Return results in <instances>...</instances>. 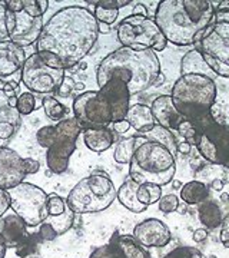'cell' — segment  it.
<instances>
[{"label": "cell", "mask_w": 229, "mask_h": 258, "mask_svg": "<svg viewBox=\"0 0 229 258\" xmlns=\"http://www.w3.org/2000/svg\"><path fill=\"white\" fill-rule=\"evenodd\" d=\"M209 197L208 186L201 181H191L188 184L182 185L181 188V198L188 205H196L206 201Z\"/></svg>", "instance_id": "obj_26"}, {"label": "cell", "mask_w": 229, "mask_h": 258, "mask_svg": "<svg viewBox=\"0 0 229 258\" xmlns=\"http://www.w3.org/2000/svg\"><path fill=\"white\" fill-rule=\"evenodd\" d=\"M132 235L140 245L149 248H164L172 241L171 230L165 222L158 218H147L139 222L133 228Z\"/></svg>", "instance_id": "obj_17"}, {"label": "cell", "mask_w": 229, "mask_h": 258, "mask_svg": "<svg viewBox=\"0 0 229 258\" xmlns=\"http://www.w3.org/2000/svg\"><path fill=\"white\" fill-rule=\"evenodd\" d=\"M95 18L101 23H106V25H113L118 19L119 12L116 9H109V8H102V6H96L95 8Z\"/></svg>", "instance_id": "obj_37"}, {"label": "cell", "mask_w": 229, "mask_h": 258, "mask_svg": "<svg viewBox=\"0 0 229 258\" xmlns=\"http://www.w3.org/2000/svg\"><path fill=\"white\" fill-rule=\"evenodd\" d=\"M73 113L82 131L108 128V125L113 122L109 102L99 91H88L78 95L73 101Z\"/></svg>", "instance_id": "obj_11"}, {"label": "cell", "mask_w": 229, "mask_h": 258, "mask_svg": "<svg viewBox=\"0 0 229 258\" xmlns=\"http://www.w3.org/2000/svg\"><path fill=\"white\" fill-rule=\"evenodd\" d=\"M164 258H203V255L199 249L193 247H178L166 254Z\"/></svg>", "instance_id": "obj_40"}, {"label": "cell", "mask_w": 229, "mask_h": 258, "mask_svg": "<svg viewBox=\"0 0 229 258\" xmlns=\"http://www.w3.org/2000/svg\"><path fill=\"white\" fill-rule=\"evenodd\" d=\"M196 132L205 135L209 139L212 147L216 152V164L229 168V126L218 122L213 118V115H209L203 119L192 123Z\"/></svg>", "instance_id": "obj_15"}, {"label": "cell", "mask_w": 229, "mask_h": 258, "mask_svg": "<svg viewBox=\"0 0 229 258\" xmlns=\"http://www.w3.org/2000/svg\"><path fill=\"white\" fill-rule=\"evenodd\" d=\"M130 0H103V2H88V5H96L102 8H109V9L119 10L120 8H125L130 5Z\"/></svg>", "instance_id": "obj_43"}, {"label": "cell", "mask_w": 229, "mask_h": 258, "mask_svg": "<svg viewBox=\"0 0 229 258\" xmlns=\"http://www.w3.org/2000/svg\"><path fill=\"white\" fill-rule=\"evenodd\" d=\"M126 120L130 123L132 128L136 129L137 132H143V134H146L149 129L154 128V125L156 123L152 111H150V106L142 105V103H136L129 108Z\"/></svg>", "instance_id": "obj_24"}, {"label": "cell", "mask_w": 229, "mask_h": 258, "mask_svg": "<svg viewBox=\"0 0 229 258\" xmlns=\"http://www.w3.org/2000/svg\"><path fill=\"white\" fill-rule=\"evenodd\" d=\"M82 132L85 145L93 152H103L109 149L115 141L113 132L109 128H91Z\"/></svg>", "instance_id": "obj_22"}, {"label": "cell", "mask_w": 229, "mask_h": 258, "mask_svg": "<svg viewBox=\"0 0 229 258\" xmlns=\"http://www.w3.org/2000/svg\"><path fill=\"white\" fill-rule=\"evenodd\" d=\"M206 238H208V231L205 230V228H198V230L193 231L192 240L195 242H202V241H205Z\"/></svg>", "instance_id": "obj_53"}, {"label": "cell", "mask_w": 229, "mask_h": 258, "mask_svg": "<svg viewBox=\"0 0 229 258\" xmlns=\"http://www.w3.org/2000/svg\"><path fill=\"white\" fill-rule=\"evenodd\" d=\"M158 207H159V211L164 212V214H171V212H175L179 207V198L175 195V194H168V195H164L159 203H158Z\"/></svg>", "instance_id": "obj_39"}, {"label": "cell", "mask_w": 229, "mask_h": 258, "mask_svg": "<svg viewBox=\"0 0 229 258\" xmlns=\"http://www.w3.org/2000/svg\"><path fill=\"white\" fill-rule=\"evenodd\" d=\"M164 81H165V76L161 74V75H159V76H158V79H156V82H155V85H154V86H158V85H162V83H164Z\"/></svg>", "instance_id": "obj_58"}, {"label": "cell", "mask_w": 229, "mask_h": 258, "mask_svg": "<svg viewBox=\"0 0 229 258\" xmlns=\"http://www.w3.org/2000/svg\"><path fill=\"white\" fill-rule=\"evenodd\" d=\"M10 208V198L6 189L0 188V217H3Z\"/></svg>", "instance_id": "obj_48"}, {"label": "cell", "mask_w": 229, "mask_h": 258, "mask_svg": "<svg viewBox=\"0 0 229 258\" xmlns=\"http://www.w3.org/2000/svg\"><path fill=\"white\" fill-rule=\"evenodd\" d=\"M189 74L205 75V76H209V78H212L211 75H215L211 71V68L205 62L201 50H198V49L189 50L181 60V75Z\"/></svg>", "instance_id": "obj_25"}, {"label": "cell", "mask_w": 229, "mask_h": 258, "mask_svg": "<svg viewBox=\"0 0 229 258\" xmlns=\"http://www.w3.org/2000/svg\"><path fill=\"white\" fill-rule=\"evenodd\" d=\"M176 151H178V152H181V154H183V155H189V154H191V151H192V145L183 139V141H181V142H178V145H176Z\"/></svg>", "instance_id": "obj_52"}, {"label": "cell", "mask_w": 229, "mask_h": 258, "mask_svg": "<svg viewBox=\"0 0 229 258\" xmlns=\"http://www.w3.org/2000/svg\"><path fill=\"white\" fill-rule=\"evenodd\" d=\"M26 178L23 158L16 151L6 147H0V188L10 189L25 182Z\"/></svg>", "instance_id": "obj_18"}, {"label": "cell", "mask_w": 229, "mask_h": 258, "mask_svg": "<svg viewBox=\"0 0 229 258\" xmlns=\"http://www.w3.org/2000/svg\"><path fill=\"white\" fill-rule=\"evenodd\" d=\"M150 111L156 123L169 131H178L179 125L183 120H186L182 113L175 108L171 95L158 96L150 105Z\"/></svg>", "instance_id": "obj_20"}, {"label": "cell", "mask_w": 229, "mask_h": 258, "mask_svg": "<svg viewBox=\"0 0 229 258\" xmlns=\"http://www.w3.org/2000/svg\"><path fill=\"white\" fill-rule=\"evenodd\" d=\"M220 242L223 244V247L229 248V212L222 218L220 222Z\"/></svg>", "instance_id": "obj_45"}, {"label": "cell", "mask_w": 229, "mask_h": 258, "mask_svg": "<svg viewBox=\"0 0 229 258\" xmlns=\"http://www.w3.org/2000/svg\"><path fill=\"white\" fill-rule=\"evenodd\" d=\"M47 8V0H23V10L33 18H43Z\"/></svg>", "instance_id": "obj_34"}, {"label": "cell", "mask_w": 229, "mask_h": 258, "mask_svg": "<svg viewBox=\"0 0 229 258\" xmlns=\"http://www.w3.org/2000/svg\"><path fill=\"white\" fill-rule=\"evenodd\" d=\"M174 186L175 188H182V184L179 181H174Z\"/></svg>", "instance_id": "obj_61"}, {"label": "cell", "mask_w": 229, "mask_h": 258, "mask_svg": "<svg viewBox=\"0 0 229 258\" xmlns=\"http://www.w3.org/2000/svg\"><path fill=\"white\" fill-rule=\"evenodd\" d=\"M201 53L213 74L229 78V23L215 22L205 29Z\"/></svg>", "instance_id": "obj_10"}, {"label": "cell", "mask_w": 229, "mask_h": 258, "mask_svg": "<svg viewBox=\"0 0 229 258\" xmlns=\"http://www.w3.org/2000/svg\"><path fill=\"white\" fill-rule=\"evenodd\" d=\"M98 20L82 6H67L43 26L36 52L47 66L67 69L79 63L98 40Z\"/></svg>", "instance_id": "obj_1"}, {"label": "cell", "mask_w": 229, "mask_h": 258, "mask_svg": "<svg viewBox=\"0 0 229 258\" xmlns=\"http://www.w3.org/2000/svg\"><path fill=\"white\" fill-rule=\"evenodd\" d=\"M118 189L110 178L102 171H95L92 175L81 179L66 198V205L74 214L101 212L112 205Z\"/></svg>", "instance_id": "obj_7"}, {"label": "cell", "mask_w": 229, "mask_h": 258, "mask_svg": "<svg viewBox=\"0 0 229 258\" xmlns=\"http://www.w3.org/2000/svg\"><path fill=\"white\" fill-rule=\"evenodd\" d=\"M99 92L109 102L113 112V122L126 119V115L130 108L129 106L130 93L126 83L118 78H112L102 88H99Z\"/></svg>", "instance_id": "obj_19"}, {"label": "cell", "mask_w": 229, "mask_h": 258, "mask_svg": "<svg viewBox=\"0 0 229 258\" xmlns=\"http://www.w3.org/2000/svg\"><path fill=\"white\" fill-rule=\"evenodd\" d=\"M82 132L74 118H64L57 125H47L37 131L39 145L47 149L46 162L53 174H63L76 149V141Z\"/></svg>", "instance_id": "obj_6"}, {"label": "cell", "mask_w": 229, "mask_h": 258, "mask_svg": "<svg viewBox=\"0 0 229 258\" xmlns=\"http://www.w3.org/2000/svg\"><path fill=\"white\" fill-rule=\"evenodd\" d=\"M0 237L3 238L6 247L18 248L29 237L28 225L16 212H6L0 217Z\"/></svg>", "instance_id": "obj_21"}, {"label": "cell", "mask_w": 229, "mask_h": 258, "mask_svg": "<svg viewBox=\"0 0 229 258\" xmlns=\"http://www.w3.org/2000/svg\"><path fill=\"white\" fill-rule=\"evenodd\" d=\"M6 8L12 13H18L23 10V0H8L6 2Z\"/></svg>", "instance_id": "obj_49"}, {"label": "cell", "mask_w": 229, "mask_h": 258, "mask_svg": "<svg viewBox=\"0 0 229 258\" xmlns=\"http://www.w3.org/2000/svg\"><path fill=\"white\" fill-rule=\"evenodd\" d=\"M161 74V62L152 49L120 47L102 60L96 72V82L102 88L109 79L118 78L126 83L132 96L154 86Z\"/></svg>", "instance_id": "obj_3"}, {"label": "cell", "mask_w": 229, "mask_h": 258, "mask_svg": "<svg viewBox=\"0 0 229 258\" xmlns=\"http://www.w3.org/2000/svg\"><path fill=\"white\" fill-rule=\"evenodd\" d=\"M0 43H10L8 29V8L6 2H0Z\"/></svg>", "instance_id": "obj_38"}, {"label": "cell", "mask_w": 229, "mask_h": 258, "mask_svg": "<svg viewBox=\"0 0 229 258\" xmlns=\"http://www.w3.org/2000/svg\"><path fill=\"white\" fill-rule=\"evenodd\" d=\"M6 244H5V241H3V238L0 237V258H5V255H6Z\"/></svg>", "instance_id": "obj_57"}, {"label": "cell", "mask_w": 229, "mask_h": 258, "mask_svg": "<svg viewBox=\"0 0 229 258\" xmlns=\"http://www.w3.org/2000/svg\"><path fill=\"white\" fill-rule=\"evenodd\" d=\"M73 221L74 212L67 207L63 214H60V215H47L43 222L47 224V225H50L53 228V231L57 234V237H59V235H63L64 232H67L72 228Z\"/></svg>", "instance_id": "obj_29"}, {"label": "cell", "mask_w": 229, "mask_h": 258, "mask_svg": "<svg viewBox=\"0 0 229 258\" xmlns=\"http://www.w3.org/2000/svg\"><path fill=\"white\" fill-rule=\"evenodd\" d=\"M26 62L22 47L13 43L0 46V91H16L22 81V69Z\"/></svg>", "instance_id": "obj_14"}, {"label": "cell", "mask_w": 229, "mask_h": 258, "mask_svg": "<svg viewBox=\"0 0 229 258\" xmlns=\"http://www.w3.org/2000/svg\"><path fill=\"white\" fill-rule=\"evenodd\" d=\"M215 10L208 0H164L158 5L155 23L168 42L179 46L195 43V37L211 26Z\"/></svg>", "instance_id": "obj_2"}, {"label": "cell", "mask_w": 229, "mask_h": 258, "mask_svg": "<svg viewBox=\"0 0 229 258\" xmlns=\"http://www.w3.org/2000/svg\"><path fill=\"white\" fill-rule=\"evenodd\" d=\"M198 215H199V220H201L202 224L211 230L219 227L222 218H223L218 204H215L213 201H203V203L199 204Z\"/></svg>", "instance_id": "obj_27"}, {"label": "cell", "mask_w": 229, "mask_h": 258, "mask_svg": "<svg viewBox=\"0 0 229 258\" xmlns=\"http://www.w3.org/2000/svg\"><path fill=\"white\" fill-rule=\"evenodd\" d=\"M137 189H139V184L136 181H133L132 178L126 179L123 184L120 185V188L116 192V198L126 210H129L130 212H135V214H139V212H143L146 210V205L139 203L137 200Z\"/></svg>", "instance_id": "obj_23"}, {"label": "cell", "mask_w": 229, "mask_h": 258, "mask_svg": "<svg viewBox=\"0 0 229 258\" xmlns=\"http://www.w3.org/2000/svg\"><path fill=\"white\" fill-rule=\"evenodd\" d=\"M209 258H216L215 255H209Z\"/></svg>", "instance_id": "obj_62"}, {"label": "cell", "mask_w": 229, "mask_h": 258, "mask_svg": "<svg viewBox=\"0 0 229 258\" xmlns=\"http://www.w3.org/2000/svg\"><path fill=\"white\" fill-rule=\"evenodd\" d=\"M0 122H9L18 128L19 122H20V113L16 108H10L9 105L3 106L0 108Z\"/></svg>", "instance_id": "obj_41"}, {"label": "cell", "mask_w": 229, "mask_h": 258, "mask_svg": "<svg viewBox=\"0 0 229 258\" xmlns=\"http://www.w3.org/2000/svg\"><path fill=\"white\" fill-rule=\"evenodd\" d=\"M132 15H136V16H143V18H147V16H149L146 6H145L143 3H135Z\"/></svg>", "instance_id": "obj_54"}, {"label": "cell", "mask_w": 229, "mask_h": 258, "mask_svg": "<svg viewBox=\"0 0 229 258\" xmlns=\"http://www.w3.org/2000/svg\"><path fill=\"white\" fill-rule=\"evenodd\" d=\"M171 98L185 119L195 123L212 115V106L216 99V83L205 75H182L175 82Z\"/></svg>", "instance_id": "obj_4"}, {"label": "cell", "mask_w": 229, "mask_h": 258, "mask_svg": "<svg viewBox=\"0 0 229 258\" xmlns=\"http://www.w3.org/2000/svg\"><path fill=\"white\" fill-rule=\"evenodd\" d=\"M10 198V207L28 227H39L47 214V195L36 185L22 182L6 191Z\"/></svg>", "instance_id": "obj_9"}, {"label": "cell", "mask_w": 229, "mask_h": 258, "mask_svg": "<svg viewBox=\"0 0 229 258\" xmlns=\"http://www.w3.org/2000/svg\"><path fill=\"white\" fill-rule=\"evenodd\" d=\"M228 200H229L228 194H225V192L220 194V201H223V203H228Z\"/></svg>", "instance_id": "obj_60"}, {"label": "cell", "mask_w": 229, "mask_h": 258, "mask_svg": "<svg viewBox=\"0 0 229 258\" xmlns=\"http://www.w3.org/2000/svg\"><path fill=\"white\" fill-rule=\"evenodd\" d=\"M16 126L9 122H0V139H9L15 132H16Z\"/></svg>", "instance_id": "obj_47"}, {"label": "cell", "mask_w": 229, "mask_h": 258, "mask_svg": "<svg viewBox=\"0 0 229 258\" xmlns=\"http://www.w3.org/2000/svg\"><path fill=\"white\" fill-rule=\"evenodd\" d=\"M143 137H146L147 141H152V142H158L161 145H164L168 148L172 154L175 155L176 152V145H178V141L175 138V135L172 134V131L164 128L161 125L155 123L154 128L149 129L146 134H143Z\"/></svg>", "instance_id": "obj_28"}, {"label": "cell", "mask_w": 229, "mask_h": 258, "mask_svg": "<svg viewBox=\"0 0 229 258\" xmlns=\"http://www.w3.org/2000/svg\"><path fill=\"white\" fill-rule=\"evenodd\" d=\"M211 186H212V189H215V191L220 192V191L223 189V181H220V179H213Z\"/></svg>", "instance_id": "obj_55"}, {"label": "cell", "mask_w": 229, "mask_h": 258, "mask_svg": "<svg viewBox=\"0 0 229 258\" xmlns=\"http://www.w3.org/2000/svg\"><path fill=\"white\" fill-rule=\"evenodd\" d=\"M213 18H215V22H225V23H229V8L216 10L215 15H213Z\"/></svg>", "instance_id": "obj_50"}, {"label": "cell", "mask_w": 229, "mask_h": 258, "mask_svg": "<svg viewBox=\"0 0 229 258\" xmlns=\"http://www.w3.org/2000/svg\"><path fill=\"white\" fill-rule=\"evenodd\" d=\"M129 128H130V123H129L126 119L113 122V129H115L118 134H125V132H128Z\"/></svg>", "instance_id": "obj_51"}, {"label": "cell", "mask_w": 229, "mask_h": 258, "mask_svg": "<svg viewBox=\"0 0 229 258\" xmlns=\"http://www.w3.org/2000/svg\"><path fill=\"white\" fill-rule=\"evenodd\" d=\"M16 109L20 115H29L36 109V98L30 92H23L18 96Z\"/></svg>", "instance_id": "obj_35"}, {"label": "cell", "mask_w": 229, "mask_h": 258, "mask_svg": "<svg viewBox=\"0 0 229 258\" xmlns=\"http://www.w3.org/2000/svg\"><path fill=\"white\" fill-rule=\"evenodd\" d=\"M118 39L123 47L135 50L152 49L154 52H161L168 45L166 37L158 28L155 20L136 15H130L120 22Z\"/></svg>", "instance_id": "obj_8"}, {"label": "cell", "mask_w": 229, "mask_h": 258, "mask_svg": "<svg viewBox=\"0 0 229 258\" xmlns=\"http://www.w3.org/2000/svg\"><path fill=\"white\" fill-rule=\"evenodd\" d=\"M178 132L182 135L183 139H185L186 142H189L191 145L195 144L196 129H195V126L192 125V122H189V120H183L182 123L179 125V128H178Z\"/></svg>", "instance_id": "obj_42"}, {"label": "cell", "mask_w": 229, "mask_h": 258, "mask_svg": "<svg viewBox=\"0 0 229 258\" xmlns=\"http://www.w3.org/2000/svg\"><path fill=\"white\" fill-rule=\"evenodd\" d=\"M8 29L10 43L26 47L39 40L43 30V18H33L25 10L12 13L8 10Z\"/></svg>", "instance_id": "obj_13"}, {"label": "cell", "mask_w": 229, "mask_h": 258, "mask_svg": "<svg viewBox=\"0 0 229 258\" xmlns=\"http://www.w3.org/2000/svg\"><path fill=\"white\" fill-rule=\"evenodd\" d=\"M42 106H43V111H45L46 116L52 120H63L64 118H67V109L63 103L55 99V98H45L42 101Z\"/></svg>", "instance_id": "obj_32"}, {"label": "cell", "mask_w": 229, "mask_h": 258, "mask_svg": "<svg viewBox=\"0 0 229 258\" xmlns=\"http://www.w3.org/2000/svg\"><path fill=\"white\" fill-rule=\"evenodd\" d=\"M161 198H162V186L152 184V182H145V184L139 185L137 200L140 204L149 207L152 204L159 203Z\"/></svg>", "instance_id": "obj_30"}, {"label": "cell", "mask_w": 229, "mask_h": 258, "mask_svg": "<svg viewBox=\"0 0 229 258\" xmlns=\"http://www.w3.org/2000/svg\"><path fill=\"white\" fill-rule=\"evenodd\" d=\"M135 151H136V137H130L118 144L113 158L118 164H130Z\"/></svg>", "instance_id": "obj_31"}, {"label": "cell", "mask_w": 229, "mask_h": 258, "mask_svg": "<svg viewBox=\"0 0 229 258\" xmlns=\"http://www.w3.org/2000/svg\"><path fill=\"white\" fill-rule=\"evenodd\" d=\"M98 30H99L101 33H109L110 26L109 25H106V23H101V22H98Z\"/></svg>", "instance_id": "obj_56"}, {"label": "cell", "mask_w": 229, "mask_h": 258, "mask_svg": "<svg viewBox=\"0 0 229 258\" xmlns=\"http://www.w3.org/2000/svg\"><path fill=\"white\" fill-rule=\"evenodd\" d=\"M67 208L66 201L57 194H49L47 195V214L49 215H60Z\"/></svg>", "instance_id": "obj_36"}, {"label": "cell", "mask_w": 229, "mask_h": 258, "mask_svg": "<svg viewBox=\"0 0 229 258\" xmlns=\"http://www.w3.org/2000/svg\"><path fill=\"white\" fill-rule=\"evenodd\" d=\"M74 81L73 78H70V76H64L63 81H62V83H60V86L57 88V95L59 96H62V98H64V96H69V93L72 92L74 89Z\"/></svg>", "instance_id": "obj_44"}, {"label": "cell", "mask_w": 229, "mask_h": 258, "mask_svg": "<svg viewBox=\"0 0 229 258\" xmlns=\"http://www.w3.org/2000/svg\"><path fill=\"white\" fill-rule=\"evenodd\" d=\"M16 105H18V98H10L9 99L10 108H16Z\"/></svg>", "instance_id": "obj_59"}, {"label": "cell", "mask_w": 229, "mask_h": 258, "mask_svg": "<svg viewBox=\"0 0 229 258\" xmlns=\"http://www.w3.org/2000/svg\"><path fill=\"white\" fill-rule=\"evenodd\" d=\"M42 241L43 240L40 238L39 232H37V234H29V237L26 238V241L16 248V254H18L20 258H26L30 257V255H33L35 251L37 249V247H39V244H40Z\"/></svg>", "instance_id": "obj_33"}, {"label": "cell", "mask_w": 229, "mask_h": 258, "mask_svg": "<svg viewBox=\"0 0 229 258\" xmlns=\"http://www.w3.org/2000/svg\"><path fill=\"white\" fill-rule=\"evenodd\" d=\"M64 69L50 68L35 52L26 59L22 69V82L32 92L49 93L56 91L63 81Z\"/></svg>", "instance_id": "obj_12"}, {"label": "cell", "mask_w": 229, "mask_h": 258, "mask_svg": "<svg viewBox=\"0 0 229 258\" xmlns=\"http://www.w3.org/2000/svg\"><path fill=\"white\" fill-rule=\"evenodd\" d=\"M23 165H25V172L26 175H32V174H36L40 168V164L39 161L33 159V158H25L23 159Z\"/></svg>", "instance_id": "obj_46"}, {"label": "cell", "mask_w": 229, "mask_h": 258, "mask_svg": "<svg viewBox=\"0 0 229 258\" xmlns=\"http://www.w3.org/2000/svg\"><path fill=\"white\" fill-rule=\"evenodd\" d=\"M175 155L164 145L147 141L146 144L136 148L129 168V178L137 184H152L164 186L174 181Z\"/></svg>", "instance_id": "obj_5"}, {"label": "cell", "mask_w": 229, "mask_h": 258, "mask_svg": "<svg viewBox=\"0 0 229 258\" xmlns=\"http://www.w3.org/2000/svg\"><path fill=\"white\" fill-rule=\"evenodd\" d=\"M89 258H152L133 235H120L116 231L110 241L92 251Z\"/></svg>", "instance_id": "obj_16"}]
</instances>
